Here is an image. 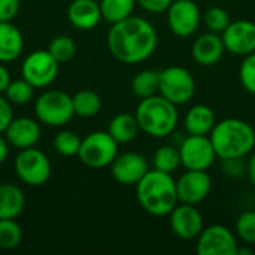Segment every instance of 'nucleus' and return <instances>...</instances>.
Returning <instances> with one entry per match:
<instances>
[{
	"label": "nucleus",
	"instance_id": "f257e3e1",
	"mask_svg": "<svg viewBox=\"0 0 255 255\" xmlns=\"http://www.w3.org/2000/svg\"><path fill=\"white\" fill-rule=\"evenodd\" d=\"M106 43L115 60L124 64H137L154 54L158 36L148 19L131 15L112 24L108 31Z\"/></svg>",
	"mask_w": 255,
	"mask_h": 255
},
{
	"label": "nucleus",
	"instance_id": "f03ea898",
	"mask_svg": "<svg viewBox=\"0 0 255 255\" xmlns=\"http://www.w3.org/2000/svg\"><path fill=\"white\" fill-rule=\"evenodd\" d=\"M209 139L220 160L245 158L255 148L254 127L241 118L217 121Z\"/></svg>",
	"mask_w": 255,
	"mask_h": 255
},
{
	"label": "nucleus",
	"instance_id": "7ed1b4c3",
	"mask_svg": "<svg viewBox=\"0 0 255 255\" xmlns=\"http://www.w3.org/2000/svg\"><path fill=\"white\" fill-rule=\"evenodd\" d=\"M136 197L145 212L154 217H169L179 203L176 181L172 173L148 170L136 185Z\"/></svg>",
	"mask_w": 255,
	"mask_h": 255
},
{
	"label": "nucleus",
	"instance_id": "20e7f679",
	"mask_svg": "<svg viewBox=\"0 0 255 255\" xmlns=\"http://www.w3.org/2000/svg\"><path fill=\"white\" fill-rule=\"evenodd\" d=\"M134 115L139 121L140 131L155 139L169 137L176 130L179 121L176 105L160 94L140 99Z\"/></svg>",
	"mask_w": 255,
	"mask_h": 255
},
{
	"label": "nucleus",
	"instance_id": "39448f33",
	"mask_svg": "<svg viewBox=\"0 0 255 255\" xmlns=\"http://www.w3.org/2000/svg\"><path fill=\"white\" fill-rule=\"evenodd\" d=\"M34 112L42 124L61 127L75 117L72 96L60 90H48L36 99Z\"/></svg>",
	"mask_w": 255,
	"mask_h": 255
},
{
	"label": "nucleus",
	"instance_id": "423d86ee",
	"mask_svg": "<svg viewBox=\"0 0 255 255\" xmlns=\"http://www.w3.org/2000/svg\"><path fill=\"white\" fill-rule=\"evenodd\" d=\"M118 155V142L108 131H93L81 142L78 158L91 169L111 166Z\"/></svg>",
	"mask_w": 255,
	"mask_h": 255
},
{
	"label": "nucleus",
	"instance_id": "0eeeda50",
	"mask_svg": "<svg viewBox=\"0 0 255 255\" xmlns=\"http://www.w3.org/2000/svg\"><path fill=\"white\" fill-rule=\"evenodd\" d=\"M158 94L173 105H185L196 94V79L191 72L182 66H170L160 72Z\"/></svg>",
	"mask_w": 255,
	"mask_h": 255
},
{
	"label": "nucleus",
	"instance_id": "6e6552de",
	"mask_svg": "<svg viewBox=\"0 0 255 255\" xmlns=\"http://www.w3.org/2000/svg\"><path fill=\"white\" fill-rule=\"evenodd\" d=\"M15 172L21 182L28 187H42L51 178V161L45 152L37 148L19 149L15 158Z\"/></svg>",
	"mask_w": 255,
	"mask_h": 255
},
{
	"label": "nucleus",
	"instance_id": "1a4fd4ad",
	"mask_svg": "<svg viewBox=\"0 0 255 255\" xmlns=\"http://www.w3.org/2000/svg\"><path fill=\"white\" fill-rule=\"evenodd\" d=\"M60 63L46 49H37L30 52L21 66L22 78L27 79L34 88L49 87L58 76Z\"/></svg>",
	"mask_w": 255,
	"mask_h": 255
},
{
	"label": "nucleus",
	"instance_id": "9d476101",
	"mask_svg": "<svg viewBox=\"0 0 255 255\" xmlns=\"http://www.w3.org/2000/svg\"><path fill=\"white\" fill-rule=\"evenodd\" d=\"M178 148L181 166L185 170H208L218 158L209 136L188 134Z\"/></svg>",
	"mask_w": 255,
	"mask_h": 255
},
{
	"label": "nucleus",
	"instance_id": "9b49d317",
	"mask_svg": "<svg viewBox=\"0 0 255 255\" xmlns=\"http://www.w3.org/2000/svg\"><path fill=\"white\" fill-rule=\"evenodd\" d=\"M238 241L232 230L223 224L203 227L197 236L196 251L199 255H236Z\"/></svg>",
	"mask_w": 255,
	"mask_h": 255
},
{
	"label": "nucleus",
	"instance_id": "f8f14e48",
	"mask_svg": "<svg viewBox=\"0 0 255 255\" xmlns=\"http://www.w3.org/2000/svg\"><path fill=\"white\" fill-rule=\"evenodd\" d=\"M202 22L199 6L193 0H173L167 9V24L178 37L193 36Z\"/></svg>",
	"mask_w": 255,
	"mask_h": 255
},
{
	"label": "nucleus",
	"instance_id": "ddd939ff",
	"mask_svg": "<svg viewBox=\"0 0 255 255\" xmlns=\"http://www.w3.org/2000/svg\"><path fill=\"white\" fill-rule=\"evenodd\" d=\"M212 190V179L208 170H185L176 181L179 203L199 205Z\"/></svg>",
	"mask_w": 255,
	"mask_h": 255
},
{
	"label": "nucleus",
	"instance_id": "4468645a",
	"mask_svg": "<svg viewBox=\"0 0 255 255\" xmlns=\"http://www.w3.org/2000/svg\"><path fill=\"white\" fill-rule=\"evenodd\" d=\"M148 160L139 152H124L115 157L111 164L112 178L126 187H136L139 181L148 173Z\"/></svg>",
	"mask_w": 255,
	"mask_h": 255
},
{
	"label": "nucleus",
	"instance_id": "2eb2a0df",
	"mask_svg": "<svg viewBox=\"0 0 255 255\" xmlns=\"http://www.w3.org/2000/svg\"><path fill=\"white\" fill-rule=\"evenodd\" d=\"M226 51L233 55L247 57L255 52V24L248 19L232 21L221 34Z\"/></svg>",
	"mask_w": 255,
	"mask_h": 255
},
{
	"label": "nucleus",
	"instance_id": "dca6fc26",
	"mask_svg": "<svg viewBox=\"0 0 255 255\" xmlns=\"http://www.w3.org/2000/svg\"><path fill=\"white\" fill-rule=\"evenodd\" d=\"M172 232L184 241L197 239L203 230V217L196 205L178 203L175 209L169 214Z\"/></svg>",
	"mask_w": 255,
	"mask_h": 255
},
{
	"label": "nucleus",
	"instance_id": "f3484780",
	"mask_svg": "<svg viewBox=\"0 0 255 255\" xmlns=\"http://www.w3.org/2000/svg\"><path fill=\"white\" fill-rule=\"evenodd\" d=\"M40 126L36 120L28 117L13 118L3 133L9 145L16 149L33 148L40 139Z\"/></svg>",
	"mask_w": 255,
	"mask_h": 255
},
{
	"label": "nucleus",
	"instance_id": "a211bd4d",
	"mask_svg": "<svg viewBox=\"0 0 255 255\" xmlns=\"http://www.w3.org/2000/svg\"><path fill=\"white\" fill-rule=\"evenodd\" d=\"M224 52H226V46L221 34L212 31L199 36L191 48L193 60L203 67L215 66L223 58Z\"/></svg>",
	"mask_w": 255,
	"mask_h": 255
},
{
	"label": "nucleus",
	"instance_id": "6ab92c4d",
	"mask_svg": "<svg viewBox=\"0 0 255 255\" xmlns=\"http://www.w3.org/2000/svg\"><path fill=\"white\" fill-rule=\"evenodd\" d=\"M69 22L82 31H90L102 21L100 4L96 0H73L67 7Z\"/></svg>",
	"mask_w": 255,
	"mask_h": 255
},
{
	"label": "nucleus",
	"instance_id": "aec40b11",
	"mask_svg": "<svg viewBox=\"0 0 255 255\" xmlns=\"http://www.w3.org/2000/svg\"><path fill=\"white\" fill-rule=\"evenodd\" d=\"M215 123V112L208 105H194L184 118L185 131L194 136H209Z\"/></svg>",
	"mask_w": 255,
	"mask_h": 255
},
{
	"label": "nucleus",
	"instance_id": "412c9836",
	"mask_svg": "<svg viewBox=\"0 0 255 255\" xmlns=\"http://www.w3.org/2000/svg\"><path fill=\"white\" fill-rule=\"evenodd\" d=\"M24 49V37L12 22H0V63L15 61Z\"/></svg>",
	"mask_w": 255,
	"mask_h": 255
},
{
	"label": "nucleus",
	"instance_id": "4be33fe9",
	"mask_svg": "<svg viewBox=\"0 0 255 255\" xmlns=\"http://www.w3.org/2000/svg\"><path fill=\"white\" fill-rule=\"evenodd\" d=\"M24 208V191L13 184H0V220H16Z\"/></svg>",
	"mask_w": 255,
	"mask_h": 255
},
{
	"label": "nucleus",
	"instance_id": "5701e85b",
	"mask_svg": "<svg viewBox=\"0 0 255 255\" xmlns=\"http://www.w3.org/2000/svg\"><path fill=\"white\" fill-rule=\"evenodd\" d=\"M140 131L139 121L134 114L121 112L112 117L108 124V133L120 143H130L133 142Z\"/></svg>",
	"mask_w": 255,
	"mask_h": 255
},
{
	"label": "nucleus",
	"instance_id": "b1692460",
	"mask_svg": "<svg viewBox=\"0 0 255 255\" xmlns=\"http://www.w3.org/2000/svg\"><path fill=\"white\" fill-rule=\"evenodd\" d=\"M100 12L102 19L109 24L120 22L133 15L136 7V0H100Z\"/></svg>",
	"mask_w": 255,
	"mask_h": 255
},
{
	"label": "nucleus",
	"instance_id": "393cba45",
	"mask_svg": "<svg viewBox=\"0 0 255 255\" xmlns=\"http://www.w3.org/2000/svg\"><path fill=\"white\" fill-rule=\"evenodd\" d=\"M160 90V72L146 69L139 73L131 79V91L134 96L139 99H146L151 96L158 94Z\"/></svg>",
	"mask_w": 255,
	"mask_h": 255
},
{
	"label": "nucleus",
	"instance_id": "a878e982",
	"mask_svg": "<svg viewBox=\"0 0 255 255\" xmlns=\"http://www.w3.org/2000/svg\"><path fill=\"white\" fill-rule=\"evenodd\" d=\"M75 115L81 118H91L102 109V99L93 90H81L72 96Z\"/></svg>",
	"mask_w": 255,
	"mask_h": 255
},
{
	"label": "nucleus",
	"instance_id": "bb28decb",
	"mask_svg": "<svg viewBox=\"0 0 255 255\" xmlns=\"http://www.w3.org/2000/svg\"><path fill=\"white\" fill-rule=\"evenodd\" d=\"M154 169L166 172V173H173L181 167V155H179V148L175 145H163L154 152Z\"/></svg>",
	"mask_w": 255,
	"mask_h": 255
},
{
	"label": "nucleus",
	"instance_id": "cd10ccee",
	"mask_svg": "<svg viewBox=\"0 0 255 255\" xmlns=\"http://www.w3.org/2000/svg\"><path fill=\"white\" fill-rule=\"evenodd\" d=\"M12 105H27L33 100L34 87L24 78L10 81L3 93Z\"/></svg>",
	"mask_w": 255,
	"mask_h": 255
},
{
	"label": "nucleus",
	"instance_id": "c85d7f7f",
	"mask_svg": "<svg viewBox=\"0 0 255 255\" xmlns=\"http://www.w3.org/2000/svg\"><path fill=\"white\" fill-rule=\"evenodd\" d=\"M48 51L60 64H63V63L70 61L75 57V54H76V43H75V40L70 36L60 34V36L54 37L49 42Z\"/></svg>",
	"mask_w": 255,
	"mask_h": 255
},
{
	"label": "nucleus",
	"instance_id": "c756f323",
	"mask_svg": "<svg viewBox=\"0 0 255 255\" xmlns=\"http://www.w3.org/2000/svg\"><path fill=\"white\" fill-rule=\"evenodd\" d=\"M82 139L70 130L58 131L54 137V149L63 157H78Z\"/></svg>",
	"mask_w": 255,
	"mask_h": 255
},
{
	"label": "nucleus",
	"instance_id": "7c9ffc66",
	"mask_svg": "<svg viewBox=\"0 0 255 255\" xmlns=\"http://www.w3.org/2000/svg\"><path fill=\"white\" fill-rule=\"evenodd\" d=\"M22 241V229L15 220H0V248L13 250Z\"/></svg>",
	"mask_w": 255,
	"mask_h": 255
},
{
	"label": "nucleus",
	"instance_id": "2f4dec72",
	"mask_svg": "<svg viewBox=\"0 0 255 255\" xmlns=\"http://www.w3.org/2000/svg\"><path fill=\"white\" fill-rule=\"evenodd\" d=\"M202 21L203 24L208 27L209 31L212 33H218V34H223V31L230 25L232 19H230V15L226 9L220 7V6H214V7H209L203 15H202Z\"/></svg>",
	"mask_w": 255,
	"mask_h": 255
},
{
	"label": "nucleus",
	"instance_id": "473e14b6",
	"mask_svg": "<svg viewBox=\"0 0 255 255\" xmlns=\"http://www.w3.org/2000/svg\"><path fill=\"white\" fill-rule=\"evenodd\" d=\"M236 235L245 245L255 244V211H245L236 220Z\"/></svg>",
	"mask_w": 255,
	"mask_h": 255
},
{
	"label": "nucleus",
	"instance_id": "72a5a7b5",
	"mask_svg": "<svg viewBox=\"0 0 255 255\" xmlns=\"http://www.w3.org/2000/svg\"><path fill=\"white\" fill-rule=\"evenodd\" d=\"M239 79L244 90L255 96V52L244 57L239 67Z\"/></svg>",
	"mask_w": 255,
	"mask_h": 255
},
{
	"label": "nucleus",
	"instance_id": "f704fd0d",
	"mask_svg": "<svg viewBox=\"0 0 255 255\" xmlns=\"http://www.w3.org/2000/svg\"><path fill=\"white\" fill-rule=\"evenodd\" d=\"M19 7V0H0V22H12L18 15Z\"/></svg>",
	"mask_w": 255,
	"mask_h": 255
},
{
	"label": "nucleus",
	"instance_id": "c9c22d12",
	"mask_svg": "<svg viewBox=\"0 0 255 255\" xmlns=\"http://www.w3.org/2000/svg\"><path fill=\"white\" fill-rule=\"evenodd\" d=\"M13 120V109L12 103L6 99V96L0 94V134H3Z\"/></svg>",
	"mask_w": 255,
	"mask_h": 255
},
{
	"label": "nucleus",
	"instance_id": "e433bc0d",
	"mask_svg": "<svg viewBox=\"0 0 255 255\" xmlns=\"http://www.w3.org/2000/svg\"><path fill=\"white\" fill-rule=\"evenodd\" d=\"M136 3L149 13H163L167 12L173 0H136Z\"/></svg>",
	"mask_w": 255,
	"mask_h": 255
},
{
	"label": "nucleus",
	"instance_id": "4c0bfd02",
	"mask_svg": "<svg viewBox=\"0 0 255 255\" xmlns=\"http://www.w3.org/2000/svg\"><path fill=\"white\" fill-rule=\"evenodd\" d=\"M244 158H233V160H223V167L227 176L230 178H239L244 173V166H242Z\"/></svg>",
	"mask_w": 255,
	"mask_h": 255
},
{
	"label": "nucleus",
	"instance_id": "58836bf2",
	"mask_svg": "<svg viewBox=\"0 0 255 255\" xmlns=\"http://www.w3.org/2000/svg\"><path fill=\"white\" fill-rule=\"evenodd\" d=\"M10 73L9 70L6 69V66L3 63H0V94L4 93V90L7 88L9 82H10Z\"/></svg>",
	"mask_w": 255,
	"mask_h": 255
},
{
	"label": "nucleus",
	"instance_id": "ea45409f",
	"mask_svg": "<svg viewBox=\"0 0 255 255\" xmlns=\"http://www.w3.org/2000/svg\"><path fill=\"white\" fill-rule=\"evenodd\" d=\"M9 142H7V139L4 137V136H1L0 134V166L7 160V157H9Z\"/></svg>",
	"mask_w": 255,
	"mask_h": 255
},
{
	"label": "nucleus",
	"instance_id": "a19ab883",
	"mask_svg": "<svg viewBox=\"0 0 255 255\" xmlns=\"http://www.w3.org/2000/svg\"><path fill=\"white\" fill-rule=\"evenodd\" d=\"M247 169H248V176H250V179H251V184H253V187L255 188V152L251 155Z\"/></svg>",
	"mask_w": 255,
	"mask_h": 255
},
{
	"label": "nucleus",
	"instance_id": "79ce46f5",
	"mask_svg": "<svg viewBox=\"0 0 255 255\" xmlns=\"http://www.w3.org/2000/svg\"><path fill=\"white\" fill-rule=\"evenodd\" d=\"M251 255L253 254V250H248V248H239L238 247V251H236V255Z\"/></svg>",
	"mask_w": 255,
	"mask_h": 255
}]
</instances>
